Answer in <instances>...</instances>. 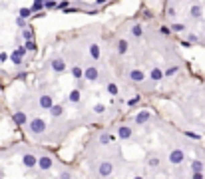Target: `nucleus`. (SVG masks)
<instances>
[{
	"instance_id": "obj_1",
	"label": "nucleus",
	"mask_w": 205,
	"mask_h": 179,
	"mask_svg": "<svg viewBox=\"0 0 205 179\" xmlns=\"http://www.w3.org/2000/svg\"><path fill=\"white\" fill-rule=\"evenodd\" d=\"M28 129H30V133L38 135V133H42V131L46 129V121H44V119H40V117H36V119H32V121H30Z\"/></svg>"
},
{
	"instance_id": "obj_2",
	"label": "nucleus",
	"mask_w": 205,
	"mask_h": 179,
	"mask_svg": "<svg viewBox=\"0 0 205 179\" xmlns=\"http://www.w3.org/2000/svg\"><path fill=\"white\" fill-rule=\"evenodd\" d=\"M183 159H185V153H183L181 149H173V151L169 153V161H171L173 165H179Z\"/></svg>"
},
{
	"instance_id": "obj_3",
	"label": "nucleus",
	"mask_w": 205,
	"mask_h": 179,
	"mask_svg": "<svg viewBox=\"0 0 205 179\" xmlns=\"http://www.w3.org/2000/svg\"><path fill=\"white\" fill-rule=\"evenodd\" d=\"M52 163H54V161H52V157H48V155L40 157V159L36 161V165H38V167L42 169V171H48V169L52 167Z\"/></svg>"
},
{
	"instance_id": "obj_4",
	"label": "nucleus",
	"mask_w": 205,
	"mask_h": 179,
	"mask_svg": "<svg viewBox=\"0 0 205 179\" xmlns=\"http://www.w3.org/2000/svg\"><path fill=\"white\" fill-rule=\"evenodd\" d=\"M100 175L102 177H108V175H112V171H114V165L110 163V161H104V163H100Z\"/></svg>"
},
{
	"instance_id": "obj_5",
	"label": "nucleus",
	"mask_w": 205,
	"mask_h": 179,
	"mask_svg": "<svg viewBox=\"0 0 205 179\" xmlns=\"http://www.w3.org/2000/svg\"><path fill=\"white\" fill-rule=\"evenodd\" d=\"M52 70L58 72V74H60V72H64V70H66V62H64L60 56H56V58L52 60Z\"/></svg>"
},
{
	"instance_id": "obj_6",
	"label": "nucleus",
	"mask_w": 205,
	"mask_h": 179,
	"mask_svg": "<svg viewBox=\"0 0 205 179\" xmlns=\"http://www.w3.org/2000/svg\"><path fill=\"white\" fill-rule=\"evenodd\" d=\"M84 78L90 80V82H96V80H98V70H96L94 66H88L86 70H84Z\"/></svg>"
},
{
	"instance_id": "obj_7",
	"label": "nucleus",
	"mask_w": 205,
	"mask_h": 179,
	"mask_svg": "<svg viewBox=\"0 0 205 179\" xmlns=\"http://www.w3.org/2000/svg\"><path fill=\"white\" fill-rule=\"evenodd\" d=\"M129 80L136 82V84H140V82H144V80H145V74L141 70H132V72H129Z\"/></svg>"
},
{
	"instance_id": "obj_8",
	"label": "nucleus",
	"mask_w": 205,
	"mask_h": 179,
	"mask_svg": "<svg viewBox=\"0 0 205 179\" xmlns=\"http://www.w3.org/2000/svg\"><path fill=\"white\" fill-rule=\"evenodd\" d=\"M116 48H118V52H120V54H128V50H129V42L125 40V38H120L118 44H116Z\"/></svg>"
},
{
	"instance_id": "obj_9",
	"label": "nucleus",
	"mask_w": 205,
	"mask_h": 179,
	"mask_svg": "<svg viewBox=\"0 0 205 179\" xmlns=\"http://www.w3.org/2000/svg\"><path fill=\"white\" fill-rule=\"evenodd\" d=\"M36 161H38V157H36V155H32V153H26V155L22 157V163L26 165V167H34V165H36Z\"/></svg>"
},
{
	"instance_id": "obj_10",
	"label": "nucleus",
	"mask_w": 205,
	"mask_h": 179,
	"mask_svg": "<svg viewBox=\"0 0 205 179\" xmlns=\"http://www.w3.org/2000/svg\"><path fill=\"white\" fill-rule=\"evenodd\" d=\"M118 135H120V139H129V137H132V127L122 125V127L118 129Z\"/></svg>"
},
{
	"instance_id": "obj_11",
	"label": "nucleus",
	"mask_w": 205,
	"mask_h": 179,
	"mask_svg": "<svg viewBox=\"0 0 205 179\" xmlns=\"http://www.w3.org/2000/svg\"><path fill=\"white\" fill-rule=\"evenodd\" d=\"M129 32H132L133 38H141L144 36V28H141V24H133V26L129 28Z\"/></svg>"
},
{
	"instance_id": "obj_12",
	"label": "nucleus",
	"mask_w": 205,
	"mask_h": 179,
	"mask_svg": "<svg viewBox=\"0 0 205 179\" xmlns=\"http://www.w3.org/2000/svg\"><path fill=\"white\" fill-rule=\"evenodd\" d=\"M50 113H52L54 117H60L62 113H64V105H62V104L54 105V104H52V108H50Z\"/></svg>"
},
{
	"instance_id": "obj_13",
	"label": "nucleus",
	"mask_w": 205,
	"mask_h": 179,
	"mask_svg": "<svg viewBox=\"0 0 205 179\" xmlns=\"http://www.w3.org/2000/svg\"><path fill=\"white\" fill-rule=\"evenodd\" d=\"M149 117H152V113H149V112H140L136 116V123H145Z\"/></svg>"
},
{
	"instance_id": "obj_14",
	"label": "nucleus",
	"mask_w": 205,
	"mask_h": 179,
	"mask_svg": "<svg viewBox=\"0 0 205 179\" xmlns=\"http://www.w3.org/2000/svg\"><path fill=\"white\" fill-rule=\"evenodd\" d=\"M40 105L44 109H50V108H52V97H50V96H40Z\"/></svg>"
},
{
	"instance_id": "obj_15",
	"label": "nucleus",
	"mask_w": 205,
	"mask_h": 179,
	"mask_svg": "<svg viewBox=\"0 0 205 179\" xmlns=\"http://www.w3.org/2000/svg\"><path fill=\"white\" fill-rule=\"evenodd\" d=\"M80 90H72V92H70L68 93V100L70 101H72V104H78V101H80Z\"/></svg>"
},
{
	"instance_id": "obj_16",
	"label": "nucleus",
	"mask_w": 205,
	"mask_h": 179,
	"mask_svg": "<svg viewBox=\"0 0 205 179\" xmlns=\"http://www.w3.org/2000/svg\"><path fill=\"white\" fill-rule=\"evenodd\" d=\"M14 121L18 123V125H24V123H26V113L24 112H16L14 113Z\"/></svg>"
},
{
	"instance_id": "obj_17",
	"label": "nucleus",
	"mask_w": 205,
	"mask_h": 179,
	"mask_svg": "<svg viewBox=\"0 0 205 179\" xmlns=\"http://www.w3.org/2000/svg\"><path fill=\"white\" fill-rule=\"evenodd\" d=\"M149 76H152V80H153V82H160V80L164 78V72H161L160 68H153V70H152V74H149Z\"/></svg>"
},
{
	"instance_id": "obj_18",
	"label": "nucleus",
	"mask_w": 205,
	"mask_h": 179,
	"mask_svg": "<svg viewBox=\"0 0 205 179\" xmlns=\"http://www.w3.org/2000/svg\"><path fill=\"white\" fill-rule=\"evenodd\" d=\"M22 38L24 40H34V30L32 28H22Z\"/></svg>"
},
{
	"instance_id": "obj_19",
	"label": "nucleus",
	"mask_w": 205,
	"mask_h": 179,
	"mask_svg": "<svg viewBox=\"0 0 205 179\" xmlns=\"http://www.w3.org/2000/svg\"><path fill=\"white\" fill-rule=\"evenodd\" d=\"M90 56L94 58V60L100 58V46H98V44H92V46H90Z\"/></svg>"
},
{
	"instance_id": "obj_20",
	"label": "nucleus",
	"mask_w": 205,
	"mask_h": 179,
	"mask_svg": "<svg viewBox=\"0 0 205 179\" xmlns=\"http://www.w3.org/2000/svg\"><path fill=\"white\" fill-rule=\"evenodd\" d=\"M44 2H46V0H34V4H32L30 10H32V12H40L42 8H44Z\"/></svg>"
},
{
	"instance_id": "obj_21",
	"label": "nucleus",
	"mask_w": 205,
	"mask_h": 179,
	"mask_svg": "<svg viewBox=\"0 0 205 179\" xmlns=\"http://www.w3.org/2000/svg\"><path fill=\"white\" fill-rule=\"evenodd\" d=\"M72 76H74L76 80H82V78H84V70H82V68H78V66H74V68H72Z\"/></svg>"
},
{
	"instance_id": "obj_22",
	"label": "nucleus",
	"mask_w": 205,
	"mask_h": 179,
	"mask_svg": "<svg viewBox=\"0 0 205 179\" xmlns=\"http://www.w3.org/2000/svg\"><path fill=\"white\" fill-rule=\"evenodd\" d=\"M24 48H26V52H36V42L34 40H26V44H24Z\"/></svg>"
},
{
	"instance_id": "obj_23",
	"label": "nucleus",
	"mask_w": 205,
	"mask_h": 179,
	"mask_svg": "<svg viewBox=\"0 0 205 179\" xmlns=\"http://www.w3.org/2000/svg\"><path fill=\"white\" fill-rule=\"evenodd\" d=\"M10 60H12V64H14V66H22V56H18L16 52L10 54Z\"/></svg>"
},
{
	"instance_id": "obj_24",
	"label": "nucleus",
	"mask_w": 205,
	"mask_h": 179,
	"mask_svg": "<svg viewBox=\"0 0 205 179\" xmlns=\"http://www.w3.org/2000/svg\"><path fill=\"white\" fill-rule=\"evenodd\" d=\"M30 14H32L30 8H20V12H18V16H20V18H24V20L30 18Z\"/></svg>"
},
{
	"instance_id": "obj_25",
	"label": "nucleus",
	"mask_w": 205,
	"mask_h": 179,
	"mask_svg": "<svg viewBox=\"0 0 205 179\" xmlns=\"http://www.w3.org/2000/svg\"><path fill=\"white\" fill-rule=\"evenodd\" d=\"M191 169H193V171H203V163H201V159H193V163H191Z\"/></svg>"
},
{
	"instance_id": "obj_26",
	"label": "nucleus",
	"mask_w": 205,
	"mask_h": 179,
	"mask_svg": "<svg viewBox=\"0 0 205 179\" xmlns=\"http://www.w3.org/2000/svg\"><path fill=\"white\" fill-rule=\"evenodd\" d=\"M58 0H46L44 2V10H52V8H56Z\"/></svg>"
},
{
	"instance_id": "obj_27",
	"label": "nucleus",
	"mask_w": 205,
	"mask_h": 179,
	"mask_svg": "<svg viewBox=\"0 0 205 179\" xmlns=\"http://www.w3.org/2000/svg\"><path fill=\"white\" fill-rule=\"evenodd\" d=\"M191 16H193V18H201V6H193L191 8Z\"/></svg>"
},
{
	"instance_id": "obj_28",
	"label": "nucleus",
	"mask_w": 205,
	"mask_h": 179,
	"mask_svg": "<svg viewBox=\"0 0 205 179\" xmlns=\"http://www.w3.org/2000/svg\"><path fill=\"white\" fill-rule=\"evenodd\" d=\"M108 93H112V96H118V86L116 84H108Z\"/></svg>"
},
{
	"instance_id": "obj_29",
	"label": "nucleus",
	"mask_w": 205,
	"mask_h": 179,
	"mask_svg": "<svg viewBox=\"0 0 205 179\" xmlns=\"http://www.w3.org/2000/svg\"><path fill=\"white\" fill-rule=\"evenodd\" d=\"M110 141H112V135H108V133L100 135V143H102V145H106V143H110Z\"/></svg>"
},
{
	"instance_id": "obj_30",
	"label": "nucleus",
	"mask_w": 205,
	"mask_h": 179,
	"mask_svg": "<svg viewBox=\"0 0 205 179\" xmlns=\"http://www.w3.org/2000/svg\"><path fill=\"white\" fill-rule=\"evenodd\" d=\"M148 165H149V167H157V165H160V159H157L156 155H152V157L148 159Z\"/></svg>"
},
{
	"instance_id": "obj_31",
	"label": "nucleus",
	"mask_w": 205,
	"mask_h": 179,
	"mask_svg": "<svg viewBox=\"0 0 205 179\" xmlns=\"http://www.w3.org/2000/svg\"><path fill=\"white\" fill-rule=\"evenodd\" d=\"M68 6H70V0H62V2H58V4H56L58 10H64V8H68Z\"/></svg>"
},
{
	"instance_id": "obj_32",
	"label": "nucleus",
	"mask_w": 205,
	"mask_h": 179,
	"mask_svg": "<svg viewBox=\"0 0 205 179\" xmlns=\"http://www.w3.org/2000/svg\"><path fill=\"white\" fill-rule=\"evenodd\" d=\"M173 74H177V66H171L164 72V76H173Z\"/></svg>"
},
{
	"instance_id": "obj_33",
	"label": "nucleus",
	"mask_w": 205,
	"mask_h": 179,
	"mask_svg": "<svg viewBox=\"0 0 205 179\" xmlns=\"http://www.w3.org/2000/svg\"><path fill=\"white\" fill-rule=\"evenodd\" d=\"M169 30H173V32H183V30H185V24H173Z\"/></svg>"
},
{
	"instance_id": "obj_34",
	"label": "nucleus",
	"mask_w": 205,
	"mask_h": 179,
	"mask_svg": "<svg viewBox=\"0 0 205 179\" xmlns=\"http://www.w3.org/2000/svg\"><path fill=\"white\" fill-rule=\"evenodd\" d=\"M16 26H18V28H26V20L18 16V18H16Z\"/></svg>"
},
{
	"instance_id": "obj_35",
	"label": "nucleus",
	"mask_w": 205,
	"mask_h": 179,
	"mask_svg": "<svg viewBox=\"0 0 205 179\" xmlns=\"http://www.w3.org/2000/svg\"><path fill=\"white\" fill-rule=\"evenodd\" d=\"M94 112H96V113H104V112H106V108H104V105H102V104H96Z\"/></svg>"
},
{
	"instance_id": "obj_36",
	"label": "nucleus",
	"mask_w": 205,
	"mask_h": 179,
	"mask_svg": "<svg viewBox=\"0 0 205 179\" xmlns=\"http://www.w3.org/2000/svg\"><path fill=\"white\" fill-rule=\"evenodd\" d=\"M14 52L18 54V56H24V54H26V48H24V46H18V48H16Z\"/></svg>"
},
{
	"instance_id": "obj_37",
	"label": "nucleus",
	"mask_w": 205,
	"mask_h": 179,
	"mask_svg": "<svg viewBox=\"0 0 205 179\" xmlns=\"http://www.w3.org/2000/svg\"><path fill=\"white\" fill-rule=\"evenodd\" d=\"M160 32L164 34V36H169V32H171V30L167 28V26H161V28H160Z\"/></svg>"
},
{
	"instance_id": "obj_38",
	"label": "nucleus",
	"mask_w": 205,
	"mask_h": 179,
	"mask_svg": "<svg viewBox=\"0 0 205 179\" xmlns=\"http://www.w3.org/2000/svg\"><path fill=\"white\" fill-rule=\"evenodd\" d=\"M60 179H72V173H70V171H64V173L60 175Z\"/></svg>"
},
{
	"instance_id": "obj_39",
	"label": "nucleus",
	"mask_w": 205,
	"mask_h": 179,
	"mask_svg": "<svg viewBox=\"0 0 205 179\" xmlns=\"http://www.w3.org/2000/svg\"><path fill=\"white\" fill-rule=\"evenodd\" d=\"M140 100H141L140 96H137V97H132V100H129V105H136V104H137V101H140Z\"/></svg>"
},
{
	"instance_id": "obj_40",
	"label": "nucleus",
	"mask_w": 205,
	"mask_h": 179,
	"mask_svg": "<svg viewBox=\"0 0 205 179\" xmlns=\"http://www.w3.org/2000/svg\"><path fill=\"white\" fill-rule=\"evenodd\" d=\"M193 179H203V173L201 171H193Z\"/></svg>"
},
{
	"instance_id": "obj_41",
	"label": "nucleus",
	"mask_w": 205,
	"mask_h": 179,
	"mask_svg": "<svg viewBox=\"0 0 205 179\" xmlns=\"http://www.w3.org/2000/svg\"><path fill=\"white\" fill-rule=\"evenodd\" d=\"M167 16H175V8H167Z\"/></svg>"
},
{
	"instance_id": "obj_42",
	"label": "nucleus",
	"mask_w": 205,
	"mask_h": 179,
	"mask_svg": "<svg viewBox=\"0 0 205 179\" xmlns=\"http://www.w3.org/2000/svg\"><path fill=\"white\" fill-rule=\"evenodd\" d=\"M181 46H183V48H191V42H185V40H183Z\"/></svg>"
},
{
	"instance_id": "obj_43",
	"label": "nucleus",
	"mask_w": 205,
	"mask_h": 179,
	"mask_svg": "<svg viewBox=\"0 0 205 179\" xmlns=\"http://www.w3.org/2000/svg\"><path fill=\"white\" fill-rule=\"evenodd\" d=\"M6 60H8V56H6V54L2 52V54H0V62H6Z\"/></svg>"
},
{
	"instance_id": "obj_44",
	"label": "nucleus",
	"mask_w": 205,
	"mask_h": 179,
	"mask_svg": "<svg viewBox=\"0 0 205 179\" xmlns=\"http://www.w3.org/2000/svg\"><path fill=\"white\" fill-rule=\"evenodd\" d=\"M94 2H96V4H98V6H100V4H106L108 0H94Z\"/></svg>"
},
{
	"instance_id": "obj_45",
	"label": "nucleus",
	"mask_w": 205,
	"mask_h": 179,
	"mask_svg": "<svg viewBox=\"0 0 205 179\" xmlns=\"http://www.w3.org/2000/svg\"><path fill=\"white\" fill-rule=\"evenodd\" d=\"M136 179H144V177H136Z\"/></svg>"
}]
</instances>
